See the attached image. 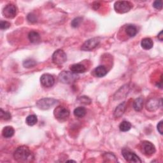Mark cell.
<instances>
[{
	"mask_svg": "<svg viewBox=\"0 0 163 163\" xmlns=\"http://www.w3.org/2000/svg\"><path fill=\"white\" fill-rule=\"evenodd\" d=\"M68 162H75V161H73V160H70V161H68Z\"/></svg>",
	"mask_w": 163,
	"mask_h": 163,
	"instance_id": "e575fe53",
	"label": "cell"
},
{
	"mask_svg": "<svg viewBox=\"0 0 163 163\" xmlns=\"http://www.w3.org/2000/svg\"><path fill=\"white\" fill-rule=\"evenodd\" d=\"M100 6V3H97V2H96V3H94L93 4V5H92L93 8H94L95 10H98V9L99 8Z\"/></svg>",
	"mask_w": 163,
	"mask_h": 163,
	"instance_id": "d6a6232c",
	"label": "cell"
},
{
	"mask_svg": "<svg viewBox=\"0 0 163 163\" xmlns=\"http://www.w3.org/2000/svg\"><path fill=\"white\" fill-rule=\"evenodd\" d=\"M78 101H79V103L85 104H88L91 103V100L87 96H81L78 99Z\"/></svg>",
	"mask_w": 163,
	"mask_h": 163,
	"instance_id": "f1b7e54d",
	"label": "cell"
},
{
	"mask_svg": "<svg viewBox=\"0 0 163 163\" xmlns=\"http://www.w3.org/2000/svg\"><path fill=\"white\" fill-rule=\"evenodd\" d=\"M67 60L66 54L61 49L55 51L52 55V61L56 65H62Z\"/></svg>",
	"mask_w": 163,
	"mask_h": 163,
	"instance_id": "8992f818",
	"label": "cell"
},
{
	"mask_svg": "<svg viewBox=\"0 0 163 163\" xmlns=\"http://www.w3.org/2000/svg\"><path fill=\"white\" fill-rule=\"evenodd\" d=\"M14 157L18 162H30L34 160L33 152L27 147H18L14 153Z\"/></svg>",
	"mask_w": 163,
	"mask_h": 163,
	"instance_id": "6da1fadb",
	"label": "cell"
},
{
	"mask_svg": "<svg viewBox=\"0 0 163 163\" xmlns=\"http://www.w3.org/2000/svg\"><path fill=\"white\" fill-rule=\"evenodd\" d=\"M94 73L98 77H103L107 74V70L104 66H99L94 70Z\"/></svg>",
	"mask_w": 163,
	"mask_h": 163,
	"instance_id": "ac0fdd59",
	"label": "cell"
},
{
	"mask_svg": "<svg viewBox=\"0 0 163 163\" xmlns=\"http://www.w3.org/2000/svg\"><path fill=\"white\" fill-rule=\"evenodd\" d=\"M161 102L156 98L150 99L146 104L147 110L149 112H154L157 110L159 107V104Z\"/></svg>",
	"mask_w": 163,
	"mask_h": 163,
	"instance_id": "7c38bea8",
	"label": "cell"
},
{
	"mask_svg": "<svg viewBox=\"0 0 163 163\" xmlns=\"http://www.w3.org/2000/svg\"><path fill=\"white\" fill-rule=\"evenodd\" d=\"M141 149L143 154L148 156L153 155L156 152V147L154 145L148 141L141 142Z\"/></svg>",
	"mask_w": 163,
	"mask_h": 163,
	"instance_id": "9c48e42d",
	"label": "cell"
},
{
	"mask_svg": "<svg viewBox=\"0 0 163 163\" xmlns=\"http://www.w3.org/2000/svg\"><path fill=\"white\" fill-rule=\"evenodd\" d=\"M40 82L45 88H51L54 84L55 80L54 76L49 73H45L42 75Z\"/></svg>",
	"mask_w": 163,
	"mask_h": 163,
	"instance_id": "8fae6325",
	"label": "cell"
},
{
	"mask_svg": "<svg viewBox=\"0 0 163 163\" xmlns=\"http://www.w3.org/2000/svg\"><path fill=\"white\" fill-rule=\"evenodd\" d=\"M132 5L129 2L118 1L114 4V9L119 14H125L131 10Z\"/></svg>",
	"mask_w": 163,
	"mask_h": 163,
	"instance_id": "277c9868",
	"label": "cell"
},
{
	"mask_svg": "<svg viewBox=\"0 0 163 163\" xmlns=\"http://www.w3.org/2000/svg\"><path fill=\"white\" fill-rule=\"evenodd\" d=\"M37 122H38V119L35 115H30V116H27V117L26 119V124L30 126H33L35 125Z\"/></svg>",
	"mask_w": 163,
	"mask_h": 163,
	"instance_id": "7402d4cb",
	"label": "cell"
},
{
	"mask_svg": "<svg viewBox=\"0 0 163 163\" xmlns=\"http://www.w3.org/2000/svg\"><path fill=\"white\" fill-rule=\"evenodd\" d=\"M27 18L28 21L30 22H31V23H35V22H37V20H38L37 17L35 14H33L32 13L29 14L27 15Z\"/></svg>",
	"mask_w": 163,
	"mask_h": 163,
	"instance_id": "83f0119b",
	"label": "cell"
},
{
	"mask_svg": "<svg viewBox=\"0 0 163 163\" xmlns=\"http://www.w3.org/2000/svg\"><path fill=\"white\" fill-rule=\"evenodd\" d=\"M86 110L84 107H78L76 108L74 110L73 113H74V116L76 117H79V118H82L84 117L85 115H86Z\"/></svg>",
	"mask_w": 163,
	"mask_h": 163,
	"instance_id": "ffe728a7",
	"label": "cell"
},
{
	"mask_svg": "<svg viewBox=\"0 0 163 163\" xmlns=\"http://www.w3.org/2000/svg\"><path fill=\"white\" fill-rule=\"evenodd\" d=\"M82 20H83V18L82 17H76L72 21L71 25L73 27H75V28L78 27L80 26L81 23L82 22Z\"/></svg>",
	"mask_w": 163,
	"mask_h": 163,
	"instance_id": "484cf974",
	"label": "cell"
},
{
	"mask_svg": "<svg viewBox=\"0 0 163 163\" xmlns=\"http://www.w3.org/2000/svg\"><path fill=\"white\" fill-rule=\"evenodd\" d=\"M2 13L6 18H13L17 14V8L16 6L13 4H8L4 7Z\"/></svg>",
	"mask_w": 163,
	"mask_h": 163,
	"instance_id": "30bf717a",
	"label": "cell"
},
{
	"mask_svg": "<svg viewBox=\"0 0 163 163\" xmlns=\"http://www.w3.org/2000/svg\"><path fill=\"white\" fill-rule=\"evenodd\" d=\"M79 79L77 74L71 71H63L59 75V80L61 82L65 84H70L75 82Z\"/></svg>",
	"mask_w": 163,
	"mask_h": 163,
	"instance_id": "7a4b0ae2",
	"label": "cell"
},
{
	"mask_svg": "<svg viewBox=\"0 0 163 163\" xmlns=\"http://www.w3.org/2000/svg\"><path fill=\"white\" fill-rule=\"evenodd\" d=\"M131 128V124L128 121H123L119 125V129L122 132L128 131Z\"/></svg>",
	"mask_w": 163,
	"mask_h": 163,
	"instance_id": "603a6c76",
	"label": "cell"
},
{
	"mask_svg": "<svg viewBox=\"0 0 163 163\" xmlns=\"http://www.w3.org/2000/svg\"><path fill=\"white\" fill-rule=\"evenodd\" d=\"M70 70L71 72L75 74H79L84 73L86 70V68L85 66L82 64H74L70 66Z\"/></svg>",
	"mask_w": 163,
	"mask_h": 163,
	"instance_id": "5bb4252c",
	"label": "cell"
},
{
	"mask_svg": "<svg viewBox=\"0 0 163 163\" xmlns=\"http://www.w3.org/2000/svg\"><path fill=\"white\" fill-rule=\"evenodd\" d=\"M126 33L129 37H134L136 36L138 33V30L135 26L134 25H128L126 27Z\"/></svg>",
	"mask_w": 163,
	"mask_h": 163,
	"instance_id": "d6986e66",
	"label": "cell"
},
{
	"mask_svg": "<svg viewBox=\"0 0 163 163\" xmlns=\"http://www.w3.org/2000/svg\"><path fill=\"white\" fill-rule=\"evenodd\" d=\"M141 46L145 50H149L151 49L154 46V42H153L152 40L150 38H145L141 42Z\"/></svg>",
	"mask_w": 163,
	"mask_h": 163,
	"instance_id": "2e32d148",
	"label": "cell"
},
{
	"mask_svg": "<svg viewBox=\"0 0 163 163\" xmlns=\"http://www.w3.org/2000/svg\"><path fill=\"white\" fill-rule=\"evenodd\" d=\"M100 43L99 38H92L85 41L81 47V49L84 51H91L97 47Z\"/></svg>",
	"mask_w": 163,
	"mask_h": 163,
	"instance_id": "52a82bcc",
	"label": "cell"
},
{
	"mask_svg": "<svg viewBox=\"0 0 163 163\" xmlns=\"http://www.w3.org/2000/svg\"><path fill=\"white\" fill-rule=\"evenodd\" d=\"M157 130L161 135H162L163 132V125H162V121H161L157 124Z\"/></svg>",
	"mask_w": 163,
	"mask_h": 163,
	"instance_id": "1f68e13d",
	"label": "cell"
},
{
	"mask_svg": "<svg viewBox=\"0 0 163 163\" xmlns=\"http://www.w3.org/2000/svg\"><path fill=\"white\" fill-rule=\"evenodd\" d=\"M154 6L157 10H161L162 8V1H156L153 3Z\"/></svg>",
	"mask_w": 163,
	"mask_h": 163,
	"instance_id": "4dcf8cb0",
	"label": "cell"
},
{
	"mask_svg": "<svg viewBox=\"0 0 163 163\" xmlns=\"http://www.w3.org/2000/svg\"><path fill=\"white\" fill-rule=\"evenodd\" d=\"M36 64V61L33 59H26L23 62L24 67H25V68H33V67H34Z\"/></svg>",
	"mask_w": 163,
	"mask_h": 163,
	"instance_id": "cb8c5ba5",
	"label": "cell"
},
{
	"mask_svg": "<svg viewBox=\"0 0 163 163\" xmlns=\"http://www.w3.org/2000/svg\"><path fill=\"white\" fill-rule=\"evenodd\" d=\"M133 107L137 112H140L143 107V100L141 98H138L135 100L133 103Z\"/></svg>",
	"mask_w": 163,
	"mask_h": 163,
	"instance_id": "44dd1931",
	"label": "cell"
},
{
	"mask_svg": "<svg viewBox=\"0 0 163 163\" xmlns=\"http://www.w3.org/2000/svg\"><path fill=\"white\" fill-rule=\"evenodd\" d=\"M28 39L32 43H38L41 41L40 35L36 31H31L29 33Z\"/></svg>",
	"mask_w": 163,
	"mask_h": 163,
	"instance_id": "9a60e30c",
	"label": "cell"
},
{
	"mask_svg": "<svg viewBox=\"0 0 163 163\" xmlns=\"http://www.w3.org/2000/svg\"><path fill=\"white\" fill-rule=\"evenodd\" d=\"M122 154L124 158L128 162H135V163H139L141 162V160L140 158L135 154L129 150L124 149L122 150Z\"/></svg>",
	"mask_w": 163,
	"mask_h": 163,
	"instance_id": "ba28073f",
	"label": "cell"
},
{
	"mask_svg": "<svg viewBox=\"0 0 163 163\" xmlns=\"http://www.w3.org/2000/svg\"><path fill=\"white\" fill-rule=\"evenodd\" d=\"M126 103L123 102L122 103H120L117 107L116 109L115 110L114 117L116 118H120V117H122L126 111Z\"/></svg>",
	"mask_w": 163,
	"mask_h": 163,
	"instance_id": "4fadbf2b",
	"label": "cell"
},
{
	"mask_svg": "<svg viewBox=\"0 0 163 163\" xmlns=\"http://www.w3.org/2000/svg\"><path fill=\"white\" fill-rule=\"evenodd\" d=\"M57 103H58V101L55 99L43 98L37 101L36 106L39 109L45 110L51 108Z\"/></svg>",
	"mask_w": 163,
	"mask_h": 163,
	"instance_id": "3957f363",
	"label": "cell"
},
{
	"mask_svg": "<svg viewBox=\"0 0 163 163\" xmlns=\"http://www.w3.org/2000/svg\"><path fill=\"white\" fill-rule=\"evenodd\" d=\"M14 133L15 130L12 126H6L2 130V135L6 138L12 137Z\"/></svg>",
	"mask_w": 163,
	"mask_h": 163,
	"instance_id": "e0dca14e",
	"label": "cell"
},
{
	"mask_svg": "<svg viewBox=\"0 0 163 163\" xmlns=\"http://www.w3.org/2000/svg\"><path fill=\"white\" fill-rule=\"evenodd\" d=\"M103 157L104 159L107 160V161H112V162L117 161L116 157L113 154H111V153H105V154L103 155Z\"/></svg>",
	"mask_w": 163,
	"mask_h": 163,
	"instance_id": "4316f807",
	"label": "cell"
},
{
	"mask_svg": "<svg viewBox=\"0 0 163 163\" xmlns=\"http://www.w3.org/2000/svg\"><path fill=\"white\" fill-rule=\"evenodd\" d=\"M70 111L68 108L61 106L56 107L54 112L55 117L61 121L66 120V119H68L70 116Z\"/></svg>",
	"mask_w": 163,
	"mask_h": 163,
	"instance_id": "5b68a950",
	"label": "cell"
},
{
	"mask_svg": "<svg viewBox=\"0 0 163 163\" xmlns=\"http://www.w3.org/2000/svg\"><path fill=\"white\" fill-rule=\"evenodd\" d=\"M157 38H158V39H159L161 42L162 41V40H163V36H162V31H161L159 33V34L158 35Z\"/></svg>",
	"mask_w": 163,
	"mask_h": 163,
	"instance_id": "836d02e7",
	"label": "cell"
},
{
	"mask_svg": "<svg viewBox=\"0 0 163 163\" xmlns=\"http://www.w3.org/2000/svg\"><path fill=\"white\" fill-rule=\"evenodd\" d=\"M10 23L7 21H2L1 22H0V28H1L2 30H7V29L10 27Z\"/></svg>",
	"mask_w": 163,
	"mask_h": 163,
	"instance_id": "f546056e",
	"label": "cell"
},
{
	"mask_svg": "<svg viewBox=\"0 0 163 163\" xmlns=\"http://www.w3.org/2000/svg\"><path fill=\"white\" fill-rule=\"evenodd\" d=\"M11 114L10 113L8 112H5L3 109H1L0 110V117L2 119H3L5 120H8L11 119Z\"/></svg>",
	"mask_w": 163,
	"mask_h": 163,
	"instance_id": "d4e9b609",
	"label": "cell"
}]
</instances>
